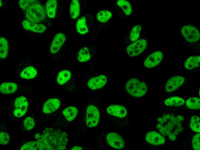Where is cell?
I'll list each match as a JSON object with an SVG mask.
<instances>
[{
    "instance_id": "1",
    "label": "cell",
    "mask_w": 200,
    "mask_h": 150,
    "mask_svg": "<svg viewBox=\"0 0 200 150\" xmlns=\"http://www.w3.org/2000/svg\"><path fill=\"white\" fill-rule=\"evenodd\" d=\"M101 98H90L83 103L72 131L74 136L79 137L99 127L103 109Z\"/></svg>"
},
{
    "instance_id": "2",
    "label": "cell",
    "mask_w": 200,
    "mask_h": 150,
    "mask_svg": "<svg viewBox=\"0 0 200 150\" xmlns=\"http://www.w3.org/2000/svg\"><path fill=\"white\" fill-rule=\"evenodd\" d=\"M80 81L86 91L101 89L109 85V75L106 72L91 67H84L80 73Z\"/></svg>"
},
{
    "instance_id": "3",
    "label": "cell",
    "mask_w": 200,
    "mask_h": 150,
    "mask_svg": "<svg viewBox=\"0 0 200 150\" xmlns=\"http://www.w3.org/2000/svg\"><path fill=\"white\" fill-rule=\"evenodd\" d=\"M94 143L98 149L108 148L123 149L128 145L127 140L120 132L114 130H103L95 139Z\"/></svg>"
},
{
    "instance_id": "4",
    "label": "cell",
    "mask_w": 200,
    "mask_h": 150,
    "mask_svg": "<svg viewBox=\"0 0 200 150\" xmlns=\"http://www.w3.org/2000/svg\"><path fill=\"white\" fill-rule=\"evenodd\" d=\"M104 113L107 119L112 125L121 128L130 127L128 109L124 104L108 103L104 109Z\"/></svg>"
},
{
    "instance_id": "5",
    "label": "cell",
    "mask_w": 200,
    "mask_h": 150,
    "mask_svg": "<svg viewBox=\"0 0 200 150\" xmlns=\"http://www.w3.org/2000/svg\"><path fill=\"white\" fill-rule=\"evenodd\" d=\"M183 120L182 116L164 115L157 118L156 128L162 134L167 136L170 140L174 141L182 130L181 122Z\"/></svg>"
},
{
    "instance_id": "6",
    "label": "cell",
    "mask_w": 200,
    "mask_h": 150,
    "mask_svg": "<svg viewBox=\"0 0 200 150\" xmlns=\"http://www.w3.org/2000/svg\"><path fill=\"white\" fill-rule=\"evenodd\" d=\"M41 140L45 150H64L66 148L68 142L67 132L53 127L47 128Z\"/></svg>"
},
{
    "instance_id": "7",
    "label": "cell",
    "mask_w": 200,
    "mask_h": 150,
    "mask_svg": "<svg viewBox=\"0 0 200 150\" xmlns=\"http://www.w3.org/2000/svg\"><path fill=\"white\" fill-rule=\"evenodd\" d=\"M68 40V35L65 32H58L53 36L48 51L49 61L51 63H55L63 57Z\"/></svg>"
},
{
    "instance_id": "8",
    "label": "cell",
    "mask_w": 200,
    "mask_h": 150,
    "mask_svg": "<svg viewBox=\"0 0 200 150\" xmlns=\"http://www.w3.org/2000/svg\"><path fill=\"white\" fill-rule=\"evenodd\" d=\"M179 34L185 46L199 51L200 34L196 23L189 22L181 24Z\"/></svg>"
},
{
    "instance_id": "9",
    "label": "cell",
    "mask_w": 200,
    "mask_h": 150,
    "mask_svg": "<svg viewBox=\"0 0 200 150\" xmlns=\"http://www.w3.org/2000/svg\"><path fill=\"white\" fill-rule=\"evenodd\" d=\"M16 74L20 79L31 80L40 78V68L31 58L25 57L20 60L16 66Z\"/></svg>"
},
{
    "instance_id": "10",
    "label": "cell",
    "mask_w": 200,
    "mask_h": 150,
    "mask_svg": "<svg viewBox=\"0 0 200 150\" xmlns=\"http://www.w3.org/2000/svg\"><path fill=\"white\" fill-rule=\"evenodd\" d=\"M114 17L112 9L101 10L97 12L95 14L91 39H96L112 22Z\"/></svg>"
},
{
    "instance_id": "11",
    "label": "cell",
    "mask_w": 200,
    "mask_h": 150,
    "mask_svg": "<svg viewBox=\"0 0 200 150\" xmlns=\"http://www.w3.org/2000/svg\"><path fill=\"white\" fill-rule=\"evenodd\" d=\"M148 38L147 33L143 31L137 40L124 47V53L127 58L134 59L142 54L147 47Z\"/></svg>"
},
{
    "instance_id": "12",
    "label": "cell",
    "mask_w": 200,
    "mask_h": 150,
    "mask_svg": "<svg viewBox=\"0 0 200 150\" xmlns=\"http://www.w3.org/2000/svg\"><path fill=\"white\" fill-rule=\"evenodd\" d=\"M26 19L32 22L43 23L47 22L48 18L45 7L40 2L29 6L25 12Z\"/></svg>"
},
{
    "instance_id": "13",
    "label": "cell",
    "mask_w": 200,
    "mask_h": 150,
    "mask_svg": "<svg viewBox=\"0 0 200 150\" xmlns=\"http://www.w3.org/2000/svg\"><path fill=\"white\" fill-rule=\"evenodd\" d=\"M114 17L124 19L132 17L134 12L132 1L127 0H115L111 1Z\"/></svg>"
},
{
    "instance_id": "14",
    "label": "cell",
    "mask_w": 200,
    "mask_h": 150,
    "mask_svg": "<svg viewBox=\"0 0 200 150\" xmlns=\"http://www.w3.org/2000/svg\"><path fill=\"white\" fill-rule=\"evenodd\" d=\"M125 88L129 96L140 97L147 93L148 87L146 83L136 77H130L126 82Z\"/></svg>"
},
{
    "instance_id": "15",
    "label": "cell",
    "mask_w": 200,
    "mask_h": 150,
    "mask_svg": "<svg viewBox=\"0 0 200 150\" xmlns=\"http://www.w3.org/2000/svg\"><path fill=\"white\" fill-rule=\"evenodd\" d=\"M98 50L95 46L80 47L74 52L72 59L74 61L80 64L89 63L96 56Z\"/></svg>"
},
{
    "instance_id": "16",
    "label": "cell",
    "mask_w": 200,
    "mask_h": 150,
    "mask_svg": "<svg viewBox=\"0 0 200 150\" xmlns=\"http://www.w3.org/2000/svg\"><path fill=\"white\" fill-rule=\"evenodd\" d=\"M79 114L78 106L71 104L64 108L57 122L61 127H67L77 121Z\"/></svg>"
},
{
    "instance_id": "17",
    "label": "cell",
    "mask_w": 200,
    "mask_h": 150,
    "mask_svg": "<svg viewBox=\"0 0 200 150\" xmlns=\"http://www.w3.org/2000/svg\"><path fill=\"white\" fill-rule=\"evenodd\" d=\"M95 14L86 13L82 14L77 20L76 28L78 33L86 36L91 34L95 21Z\"/></svg>"
},
{
    "instance_id": "18",
    "label": "cell",
    "mask_w": 200,
    "mask_h": 150,
    "mask_svg": "<svg viewBox=\"0 0 200 150\" xmlns=\"http://www.w3.org/2000/svg\"><path fill=\"white\" fill-rule=\"evenodd\" d=\"M56 78L57 84L63 87L68 91L71 92L76 89V80L70 70L64 69L59 71Z\"/></svg>"
},
{
    "instance_id": "19",
    "label": "cell",
    "mask_w": 200,
    "mask_h": 150,
    "mask_svg": "<svg viewBox=\"0 0 200 150\" xmlns=\"http://www.w3.org/2000/svg\"><path fill=\"white\" fill-rule=\"evenodd\" d=\"M145 21L137 23H130L129 24L127 29L125 33L124 44V47L137 40L143 31Z\"/></svg>"
},
{
    "instance_id": "20",
    "label": "cell",
    "mask_w": 200,
    "mask_h": 150,
    "mask_svg": "<svg viewBox=\"0 0 200 150\" xmlns=\"http://www.w3.org/2000/svg\"><path fill=\"white\" fill-rule=\"evenodd\" d=\"M62 102L61 97L54 95L47 98L44 102L42 111L45 114H51L59 110Z\"/></svg>"
},
{
    "instance_id": "21",
    "label": "cell",
    "mask_w": 200,
    "mask_h": 150,
    "mask_svg": "<svg viewBox=\"0 0 200 150\" xmlns=\"http://www.w3.org/2000/svg\"><path fill=\"white\" fill-rule=\"evenodd\" d=\"M13 100V114L15 117L20 118L26 113L29 105L26 97L21 96L14 98Z\"/></svg>"
},
{
    "instance_id": "22",
    "label": "cell",
    "mask_w": 200,
    "mask_h": 150,
    "mask_svg": "<svg viewBox=\"0 0 200 150\" xmlns=\"http://www.w3.org/2000/svg\"><path fill=\"white\" fill-rule=\"evenodd\" d=\"M164 54L162 50H156L147 54L144 59L143 65L146 68H155L160 64L163 60Z\"/></svg>"
},
{
    "instance_id": "23",
    "label": "cell",
    "mask_w": 200,
    "mask_h": 150,
    "mask_svg": "<svg viewBox=\"0 0 200 150\" xmlns=\"http://www.w3.org/2000/svg\"><path fill=\"white\" fill-rule=\"evenodd\" d=\"M49 0L46 2L45 6V9L47 17L49 20H56L60 13L61 9L60 8L62 7L61 5L59 4V0Z\"/></svg>"
},
{
    "instance_id": "24",
    "label": "cell",
    "mask_w": 200,
    "mask_h": 150,
    "mask_svg": "<svg viewBox=\"0 0 200 150\" xmlns=\"http://www.w3.org/2000/svg\"><path fill=\"white\" fill-rule=\"evenodd\" d=\"M4 33L3 30L1 33L0 37V58L1 61L3 62L5 61L8 57L11 40L8 35Z\"/></svg>"
},
{
    "instance_id": "25",
    "label": "cell",
    "mask_w": 200,
    "mask_h": 150,
    "mask_svg": "<svg viewBox=\"0 0 200 150\" xmlns=\"http://www.w3.org/2000/svg\"><path fill=\"white\" fill-rule=\"evenodd\" d=\"M144 141L147 146H155L164 143L165 139L159 133L153 131H149L145 134Z\"/></svg>"
},
{
    "instance_id": "26",
    "label": "cell",
    "mask_w": 200,
    "mask_h": 150,
    "mask_svg": "<svg viewBox=\"0 0 200 150\" xmlns=\"http://www.w3.org/2000/svg\"><path fill=\"white\" fill-rule=\"evenodd\" d=\"M22 24L23 28L26 30L37 33H42L47 29L46 26L43 24L33 23L26 19L23 20Z\"/></svg>"
},
{
    "instance_id": "27",
    "label": "cell",
    "mask_w": 200,
    "mask_h": 150,
    "mask_svg": "<svg viewBox=\"0 0 200 150\" xmlns=\"http://www.w3.org/2000/svg\"><path fill=\"white\" fill-rule=\"evenodd\" d=\"M185 78L183 76H176L170 78L167 82L165 86L166 91L172 92L181 86L184 83Z\"/></svg>"
},
{
    "instance_id": "28",
    "label": "cell",
    "mask_w": 200,
    "mask_h": 150,
    "mask_svg": "<svg viewBox=\"0 0 200 150\" xmlns=\"http://www.w3.org/2000/svg\"><path fill=\"white\" fill-rule=\"evenodd\" d=\"M19 84L12 81L3 82L0 85L1 93L6 95L15 94L20 89Z\"/></svg>"
},
{
    "instance_id": "29",
    "label": "cell",
    "mask_w": 200,
    "mask_h": 150,
    "mask_svg": "<svg viewBox=\"0 0 200 150\" xmlns=\"http://www.w3.org/2000/svg\"><path fill=\"white\" fill-rule=\"evenodd\" d=\"M79 1L73 0L71 1L69 6L70 18L71 21L74 22L78 19L80 12L81 4Z\"/></svg>"
},
{
    "instance_id": "30",
    "label": "cell",
    "mask_w": 200,
    "mask_h": 150,
    "mask_svg": "<svg viewBox=\"0 0 200 150\" xmlns=\"http://www.w3.org/2000/svg\"><path fill=\"white\" fill-rule=\"evenodd\" d=\"M199 55L192 56L188 57L185 60L184 65L188 69H192L200 66Z\"/></svg>"
},
{
    "instance_id": "31",
    "label": "cell",
    "mask_w": 200,
    "mask_h": 150,
    "mask_svg": "<svg viewBox=\"0 0 200 150\" xmlns=\"http://www.w3.org/2000/svg\"><path fill=\"white\" fill-rule=\"evenodd\" d=\"M21 150L45 149L44 144L39 142L31 141L26 143L21 147Z\"/></svg>"
},
{
    "instance_id": "32",
    "label": "cell",
    "mask_w": 200,
    "mask_h": 150,
    "mask_svg": "<svg viewBox=\"0 0 200 150\" xmlns=\"http://www.w3.org/2000/svg\"><path fill=\"white\" fill-rule=\"evenodd\" d=\"M185 101L182 98L178 96L172 97L166 100L165 104L168 106H178L183 105Z\"/></svg>"
},
{
    "instance_id": "33",
    "label": "cell",
    "mask_w": 200,
    "mask_h": 150,
    "mask_svg": "<svg viewBox=\"0 0 200 150\" xmlns=\"http://www.w3.org/2000/svg\"><path fill=\"white\" fill-rule=\"evenodd\" d=\"M200 98L192 97L188 99L186 102L187 107L191 109H199L200 107Z\"/></svg>"
},
{
    "instance_id": "34",
    "label": "cell",
    "mask_w": 200,
    "mask_h": 150,
    "mask_svg": "<svg viewBox=\"0 0 200 150\" xmlns=\"http://www.w3.org/2000/svg\"><path fill=\"white\" fill-rule=\"evenodd\" d=\"M200 118L197 116H193L191 119L190 127L191 130L197 133L200 132Z\"/></svg>"
},
{
    "instance_id": "35",
    "label": "cell",
    "mask_w": 200,
    "mask_h": 150,
    "mask_svg": "<svg viewBox=\"0 0 200 150\" xmlns=\"http://www.w3.org/2000/svg\"><path fill=\"white\" fill-rule=\"evenodd\" d=\"M24 128L28 130L32 129L35 126V121L33 118L31 117H28L23 121Z\"/></svg>"
},
{
    "instance_id": "36",
    "label": "cell",
    "mask_w": 200,
    "mask_h": 150,
    "mask_svg": "<svg viewBox=\"0 0 200 150\" xmlns=\"http://www.w3.org/2000/svg\"><path fill=\"white\" fill-rule=\"evenodd\" d=\"M40 2L37 0H19L18 4L22 10L25 12L26 11L28 7L32 4L36 3H39Z\"/></svg>"
},
{
    "instance_id": "37",
    "label": "cell",
    "mask_w": 200,
    "mask_h": 150,
    "mask_svg": "<svg viewBox=\"0 0 200 150\" xmlns=\"http://www.w3.org/2000/svg\"><path fill=\"white\" fill-rule=\"evenodd\" d=\"M199 133L195 134L192 139V145L193 149L195 150H199L200 149Z\"/></svg>"
},
{
    "instance_id": "38",
    "label": "cell",
    "mask_w": 200,
    "mask_h": 150,
    "mask_svg": "<svg viewBox=\"0 0 200 150\" xmlns=\"http://www.w3.org/2000/svg\"><path fill=\"white\" fill-rule=\"evenodd\" d=\"M10 136L7 133L1 132L0 133V145H5L8 143L9 141Z\"/></svg>"
},
{
    "instance_id": "39",
    "label": "cell",
    "mask_w": 200,
    "mask_h": 150,
    "mask_svg": "<svg viewBox=\"0 0 200 150\" xmlns=\"http://www.w3.org/2000/svg\"><path fill=\"white\" fill-rule=\"evenodd\" d=\"M71 150H83V147L80 145H75L72 147L71 149Z\"/></svg>"
},
{
    "instance_id": "40",
    "label": "cell",
    "mask_w": 200,
    "mask_h": 150,
    "mask_svg": "<svg viewBox=\"0 0 200 150\" xmlns=\"http://www.w3.org/2000/svg\"><path fill=\"white\" fill-rule=\"evenodd\" d=\"M41 138V135L39 133H37L35 136V138L36 139H38Z\"/></svg>"
}]
</instances>
